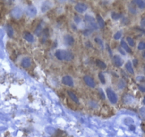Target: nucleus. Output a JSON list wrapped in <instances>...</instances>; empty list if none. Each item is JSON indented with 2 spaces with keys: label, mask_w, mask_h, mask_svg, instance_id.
<instances>
[{
  "label": "nucleus",
  "mask_w": 145,
  "mask_h": 137,
  "mask_svg": "<svg viewBox=\"0 0 145 137\" xmlns=\"http://www.w3.org/2000/svg\"><path fill=\"white\" fill-rule=\"evenodd\" d=\"M55 57L60 61H72L74 56L73 54V53H71L69 51H66V50H57L55 53Z\"/></svg>",
  "instance_id": "f257e3e1"
},
{
  "label": "nucleus",
  "mask_w": 145,
  "mask_h": 137,
  "mask_svg": "<svg viewBox=\"0 0 145 137\" xmlns=\"http://www.w3.org/2000/svg\"><path fill=\"white\" fill-rule=\"evenodd\" d=\"M106 93L109 101L112 104H115L117 102V94H115V92L112 88H107L106 89Z\"/></svg>",
  "instance_id": "f03ea898"
},
{
  "label": "nucleus",
  "mask_w": 145,
  "mask_h": 137,
  "mask_svg": "<svg viewBox=\"0 0 145 137\" xmlns=\"http://www.w3.org/2000/svg\"><path fill=\"white\" fill-rule=\"evenodd\" d=\"M85 20L86 21L88 25L93 28V29H98V27H97V22L95 21V18H93V17L91 16H89V15H86L85 17Z\"/></svg>",
  "instance_id": "7ed1b4c3"
},
{
  "label": "nucleus",
  "mask_w": 145,
  "mask_h": 137,
  "mask_svg": "<svg viewBox=\"0 0 145 137\" xmlns=\"http://www.w3.org/2000/svg\"><path fill=\"white\" fill-rule=\"evenodd\" d=\"M83 80L85 81V83L87 84L88 87H90V88H95L96 86V83L94 81V79L92 78L91 77L88 76V75H85L83 77Z\"/></svg>",
  "instance_id": "20e7f679"
},
{
  "label": "nucleus",
  "mask_w": 145,
  "mask_h": 137,
  "mask_svg": "<svg viewBox=\"0 0 145 137\" xmlns=\"http://www.w3.org/2000/svg\"><path fill=\"white\" fill-rule=\"evenodd\" d=\"M62 82H63V84H65V85H66V86H68V87H72L74 86L73 79V78H72L71 77L68 76V75L64 76V77L62 78Z\"/></svg>",
  "instance_id": "39448f33"
},
{
  "label": "nucleus",
  "mask_w": 145,
  "mask_h": 137,
  "mask_svg": "<svg viewBox=\"0 0 145 137\" xmlns=\"http://www.w3.org/2000/svg\"><path fill=\"white\" fill-rule=\"evenodd\" d=\"M75 10L78 13H84L87 10V6L84 3L80 2L75 6Z\"/></svg>",
  "instance_id": "423d86ee"
},
{
  "label": "nucleus",
  "mask_w": 145,
  "mask_h": 137,
  "mask_svg": "<svg viewBox=\"0 0 145 137\" xmlns=\"http://www.w3.org/2000/svg\"><path fill=\"white\" fill-rule=\"evenodd\" d=\"M63 40H64V42L66 45L68 46H72L73 44H74V38L70 35V34H66L64 36V38H63Z\"/></svg>",
  "instance_id": "0eeeda50"
},
{
  "label": "nucleus",
  "mask_w": 145,
  "mask_h": 137,
  "mask_svg": "<svg viewBox=\"0 0 145 137\" xmlns=\"http://www.w3.org/2000/svg\"><path fill=\"white\" fill-rule=\"evenodd\" d=\"M21 66L25 68H29L31 65V60L29 57H24L21 60Z\"/></svg>",
  "instance_id": "6e6552de"
},
{
  "label": "nucleus",
  "mask_w": 145,
  "mask_h": 137,
  "mask_svg": "<svg viewBox=\"0 0 145 137\" xmlns=\"http://www.w3.org/2000/svg\"><path fill=\"white\" fill-rule=\"evenodd\" d=\"M112 60L117 67H121L123 64V60L118 55H115L112 58Z\"/></svg>",
  "instance_id": "1a4fd4ad"
},
{
  "label": "nucleus",
  "mask_w": 145,
  "mask_h": 137,
  "mask_svg": "<svg viewBox=\"0 0 145 137\" xmlns=\"http://www.w3.org/2000/svg\"><path fill=\"white\" fill-rule=\"evenodd\" d=\"M24 38L25 40H26L28 42H34V37L33 36V34H31L29 31H25L24 32Z\"/></svg>",
  "instance_id": "9d476101"
},
{
  "label": "nucleus",
  "mask_w": 145,
  "mask_h": 137,
  "mask_svg": "<svg viewBox=\"0 0 145 137\" xmlns=\"http://www.w3.org/2000/svg\"><path fill=\"white\" fill-rule=\"evenodd\" d=\"M120 44H121V47H122V48L124 49L126 52H127V53H132V49H130L129 46L126 43V41L124 40V39H122V40L121 41Z\"/></svg>",
  "instance_id": "9b49d317"
},
{
  "label": "nucleus",
  "mask_w": 145,
  "mask_h": 137,
  "mask_svg": "<svg viewBox=\"0 0 145 137\" xmlns=\"http://www.w3.org/2000/svg\"><path fill=\"white\" fill-rule=\"evenodd\" d=\"M67 92H68V96H69V97L73 100V101H74V102L76 103V104H78V103H79V98H78V97H77V96H76L73 91H68Z\"/></svg>",
  "instance_id": "f8f14e48"
},
{
  "label": "nucleus",
  "mask_w": 145,
  "mask_h": 137,
  "mask_svg": "<svg viewBox=\"0 0 145 137\" xmlns=\"http://www.w3.org/2000/svg\"><path fill=\"white\" fill-rule=\"evenodd\" d=\"M125 68L126 70L131 74H134L135 71H134V69L132 68V63L130 61H127L125 64Z\"/></svg>",
  "instance_id": "ddd939ff"
},
{
  "label": "nucleus",
  "mask_w": 145,
  "mask_h": 137,
  "mask_svg": "<svg viewBox=\"0 0 145 137\" xmlns=\"http://www.w3.org/2000/svg\"><path fill=\"white\" fill-rule=\"evenodd\" d=\"M96 19H97V24H99V26H100L101 28H103V27H105V23L104 20L102 19V17L100 15L97 14V15Z\"/></svg>",
  "instance_id": "4468645a"
},
{
  "label": "nucleus",
  "mask_w": 145,
  "mask_h": 137,
  "mask_svg": "<svg viewBox=\"0 0 145 137\" xmlns=\"http://www.w3.org/2000/svg\"><path fill=\"white\" fill-rule=\"evenodd\" d=\"M132 3L136 4L140 9H145V2L144 1H142V0H135V1H133Z\"/></svg>",
  "instance_id": "2eb2a0df"
},
{
  "label": "nucleus",
  "mask_w": 145,
  "mask_h": 137,
  "mask_svg": "<svg viewBox=\"0 0 145 137\" xmlns=\"http://www.w3.org/2000/svg\"><path fill=\"white\" fill-rule=\"evenodd\" d=\"M51 8V4H50V2L49 1H46L43 4L42 7H41V11L43 12H45L47 10H48Z\"/></svg>",
  "instance_id": "dca6fc26"
},
{
  "label": "nucleus",
  "mask_w": 145,
  "mask_h": 137,
  "mask_svg": "<svg viewBox=\"0 0 145 137\" xmlns=\"http://www.w3.org/2000/svg\"><path fill=\"white\" fill-rule=\"evenodd\" d=\"M96 64L97 67H99L100 68H102V69H105L107 67V65L105 64V63L103 62L101 60H99V59H97L96 60Z\"/></svg>",
  "instance_id": "f3484780"
},
{
  "label": "nucleus",
  "mask_w": 145,
  "mask_h": 137,
  "mask_svg": "<svg viewBox=\"0 0 145 137\" xmlns=\"http://www.w3.org/2000/svg\"><path fill=\"white\" fill-rule=\"evenodd\" d=\"M111 17H112V18L113 20H117L122 17V14H119V13H118V12H116V11H113L111 14Z\"/></svg>",
  "instance_id": "a211bd4d"
},
{
  "label": "nucleus",
  "mask_w": 145,
  "mask_h": 137,
  "mask_svg": "<svg viewBox=\"0 0 145 137\" xmlns=\"http://www.w3.org/2000/svg\"><path fill=\"white\" fill-rule=\"evenodd\" d=\"M127 43H128V45H129L130 47H134L135 46V41H134V39H132V37H127Z\"/></svg>",
  "instance_id": "6ab92c4d"
},
{
  "label": "nucleus",
  "mask_w": 145,
  "mask_h": 137,
  "mask_svg": "<svg viewBox=\"0 0 145 137\" xmlns=\"http://www.w3.org/2000/svg\"><path fill=\"white\" fill-rule=\"evenodd\" d=\"M7 34L9 35V37H13V34H14V30L12 29V27L8 25L7 27Z\"/></svg>",
  "instance_id": "aec40b11"
},
{
  "label": "nucleus",
  "mask_w": 145,
  "mask_h": 137,
  "mask_svg": "<svg viewBox=\"0 0 145 137\" xmlns=\"http://www.w3.org/2000/svg\"><path fill=\"white\" fill-rule=\"evenodd\" d=\"M12 14H13L14 17H19L21 16V10H19L18 8H17V9H15L14 11H12Z\"/></svg>",
  "instance_id": "412c9836"
},
{
  "label": "nucleus",
  "mask_w": 145,
  "mask_h": 137,
  "mask_svg": "<svg viewBox=\"0 0 145 137\" xmlns=\"http://www.w3.org/2000/svg\"><path fill=\"white\" fill-rule=\"evenodd\" d=\"M86 131H87V134H89V135H90L91 137H99L96 133H95V131H93V130L89 129V128H87V129H86Z\"/></svg>",
  "instance_id": "4be33fe9"
},
{
  "label": "nucleus",
  "mask_w": 145,
  "mask_h": 137,
  "mask_svg": "<svg viewBox=\"0 0 145 137\" xmlns=\"http://www.w3.org/2000/svg\"><path fill=\"white\" fill-rule=\"evenodd\" d=\"M98 77H99V79H100V82H101L102 84H105V78L104 74H103L102 72H100V73H99Z\"/></svg>",
  "instance_id": "5701e85b"
},
{
  "label": "nucleus",
  "mask_w": 145,
  "mask_h": 137,
  "mask_svg": "<svg viewBox=\"0 0 145 137\" xmlns=\"http://www.w3.org/2000/svg\"><path fill=\"white\" fill-rule=\"evenodd\" d=\"M139 114L141 117L142 118V119L145 121V107H142L139 110Z\"/></svg>",
  "instance_id": "b1692460"
},
{
  "label": "nucleus",
  "mask_w": 145,
  "mask_h": 137,
  "mask_svg": "<svg viewBox=\"0 0 145 137\" xmlns=\"http://www.w3.org/2000/svg\"><path fill=\"white\" fill-rule=\"evenodd\" d=\"M138 49L139 50H144L145 49V41H141L138 44Z\"/></svg>",
  "instance_id": "393cba45"
},
{
  "label": "nucleus",
  "mask_w": 145,
  "mask_h": 137,
  "mask_svg": "<svg viewBox=\"0 0 145 137\" xmlns=\"http://www.w3.org/2000/svg\"><path fill=\"white\" fill-rule=\"evenodd\" d=\"M121 37H122V33L120 31H117L116 34L114 35V39H116V40H118V39H119L121 38Z\"/></svg>",
  "instance_id": "a878e982"
},
{
  "label": "nucleus",
  "mask_w": 145,
  "mask_h": 137,
  "mask_svg": "<svg viewBox=\"0 0 145 137\" xmlns=\"http://www.w3.org/2000/svg\"><path fill=\"white\" fill-rule=\"evenodd\" d=\"M28 13H31V15H34L36 14V10L34 7H30L28 10Z\"/></svg>",
  "instance_id": "bb28decb"
},
{
  "label": "nucleus",
  "mask_w": 145,
  "mask_h": 137,
  "mask_svg": "<svg viewBox=\"0 0 145 137\" xmlns=\"http://www.w3.org/2000/svg\"><path fill=\"white\" fill-rule=\"evenodd\" d=\"M74 21H75L76 24H80V23L81 22V19H80V17H78V16H75V17H74Z\"/></svg>",
  "instance_id": "cd10ccee"
},
{
  "label": "nucleus",
  "mask_w": 145,
  "mask_h": 137,
  "mask_svg": "<svg viewBox=\"0 0 145 137\" xmlns=\"http://www.w3.org/2000/svg\"><path fill=\"white\" fill-rule=\"evenodd\" d=\"M99 92H100V97L102 98V99H105V94H104L103 91H102V89H100V90L99 91Z\"/></svg>",
  "instance_id": "c85d7f7f"
},
{
  "label": "nucleus",
  "mask_w": 145,
  "mask_h": 137,
  "mask_svg": "<svg viewBox=\"0 0 145 137\" xmlns=\"http://www.w3.org/2000/svg\"><path fill=\"white\" fill-rule=\"evenodd\" d=\"M139 89L142 92H145V85H139Z\"/></svg>",
  "instance_id": "c756f323"
},
{
  "label": "nucleus",
  "mask_w": 145,
  "mask_h": 137,
  "mask_svg": "<svg viewBox=\"0 0 145 137\" xmlns=\"http://www.w3.org/2000/svg\"><path fill=\"white\" fill-rule=\"evenodd\" d=\"M50 95L52 97V98H54V99H56V100H58V97L56 95V94H54L53 92H51V93H50Z\"/></svg>",
  "instance_id": "7c9ffc66"
},
{
  "label": "nucleus",
  "mask_w": 145,
  "mask_h": 137,
  "mask_svg": "<svg viewBox=\"0 0 145 137\" xmlns=\"http://www.w3.org/2000/svg\"><path fill=\"white\" fill-rule=\"evenodd\" d=\"M141 25L142 26V27H145V17H143L142 20H141Z\"/></svg>",
  "instance_id": "2f4dec72"
},
{
  "label": "nucleus",
  "mask_w": 145,
  "mask_h": 137,
  "mask_svg": "<svg viewBox=\"0 0 145 137\" xmlns=\"http://www.w3.org/2000/svg\"><path fill=\"white\" fill-rule=\"evenodd\" d=\"M129 129H130L131 131H135V127L134 125H130V126H129Z\"/></svg>",
  "instance_id": "473e14b6"
},
{
  "label": "nucleus",
  "mask_w": 145,
  "mask_h": 137,
  "mask_svg": "<svg viewBox=\"0 0 145 137\" xmlns=\"http://www.w3.org/2000/svg\"><path fill=\"white\" fill-rule=\"evenodd\" d=\"M137 63H138V61H137L136 59H134V65H135V67H136Z\"/></svg>",
  "instance_id": "72a5a7b5"
},
{
  "label": "nucleus",
  "mask_w": 145,
  "mask_h": 137,
  "mask_svg": "<svg viewBox=\"0 0 145 137\" xmlns=\"http://www.w3.org/2000/svg\"><path fill=\"white\" fill-rule=\"evenodd\" d=\"M138 30H139V31H141L142 32H143L144 34H145V29H141V28H136Z\"/></svg>",
  "instance_id": "f704fd0d"
},
{
  "label": "nucleus",
  "mask_w": 145,
  "mask_h": 137,
  "mask_svg": "<svg viewBox=\"0 0 145 137\" xmlns=\"http://www.w3.org/2000/svg\"><path fill=\"white\" fill-rule=\"evenodd\" d=\"M143 103L145 104V98H144V99H143Z\"/></svg>",
  "instance_id": "c9c22d12"
},
{
  "label": "nucleus",
  "mask_w": 145,
  "mask_h": 137,
  "mask_svg": "<svg viewBox=\"0 0 145 137\" xmlns=\"http://www.w3.org/2000/svg\"><path fill=\"white\" fill-rule=\"evenodd\" d=\"M143 57H145V52H144V54H143Z\"/></svg>",
  "instance_id": "e433bc0d"
}]
</instances>
